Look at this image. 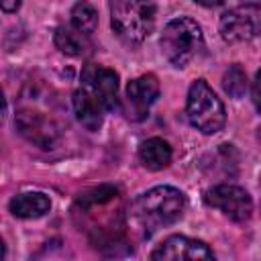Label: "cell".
<instances>
[{
    "instance_id": "6da1fadb",
    "label": "cell",
    "mask_w": 261,
    "mask_h": 261,
    "mask_svg": "<svg viewBox=\"0 0 261 261\" xmlns=\"http://www.w3.org/2000/svg\"><path fill=\"white\" fill-rule=\"evenodd\" d=\"M186 208V198L179 190L171 186H157L147 194L139 196L130 204V218L149 237L157 228L169 226L181 218Z\"/></svg>"
},
{
    "instance_id": "7a4b0ae2",
    "label": "cell",
    "mask_w": 261,
    "mask_h": 261,
    "mask_svg": "<svg viewBox=\"0 0 261 261\" xmlns=\"http://www.w3.org/2000/svg\"><path fill=\"white\" fill-rule=\"evenodd\" d=\"M110 22L124 43L139 45L153 31L155 4L153 0H110Z\"/></svg>"
},
{
    "instance_id": "3957f363",
    "label": "cell",
    "mask_w": 261,
    "mask_h": 261,
    "mask_svg": "<svg viewBox=\"0 0 261 261\" xmlns=\"http://www.w3.org/2000/svg\"><path fill=\"white\" fill-rule=\"evenodd\" d=\"M202 43H204V37H202L200 24L186 16L169 20L161 35L163 55L175 67H186L202 49Z\"/></svg>"
},
{
    "instance_id": "277c9868",
    "label": "cell",
    "mask_w": 261,
    "mask_h": 261,
    "mask_svg": "<svg viewBox=\"0 0 261 261\" xmlns=\"http://www.w3.org/2000/svg\"><path fill=\"white\" fill-rule=\"evenodd\" d=\"M188 118L192 126H196L204 135H214L224 126L226 114L220 98L212 92L206 80H196L188 92L186 104Z\"/></svg>"
},
{
    "instance_id": "5b68a950",
    "label": "cell",
    "mask_w": 261,
    "mask_h": 261,
    "mask_svg": "<svg viewBox=\"0 0 261 261\" xmlns=\"http://www.w3.org/2000/svg\"><path fill=\"white\" fill-rule=\"evenodd\" d=\"M204 202L212 208L222 210L230 220H237V222L247 220L253 212L251 196L239 186H228V184L214 186L204 194Z\"/></svg>"
},
{
    "instance_id": "8992f818",
    "label": "cell",
    "mask_w": 261,
    "mask_h": 261,
    "mask_svg": "<svg viewBox=\"0 0 261 261\" xmlns=\"http://www.w3.org/2000/svg\"><path fill=\"white\" fill-rule=\"evenodd\" d=\"M82 88L104 108L112 110L116 106V94H118V75L114 69L102 67V65H86L82 71Z\"/></svg>"
},
{
    "instance_id": "52a82bcc",
    "label": "cell",
    "mask_w": 261,
    "mask_h": 261,
    "mask_svg": "<svg viewBox=\"0 0 261 261\" xmlns=\"http://www.w3.org/2000/svg\"><path fill=\"white\" fill-rule=\"evenodd\" d=\"M261 33V18L251 6H239L222 14L220 35L226 43L251 41Z\"/></svg>"
},
{
    "instance_id": "ba28073f",
    "label": "cell",
    "mask_w": 261,
    "mask_h": 261,
    "mask_svg": "<svg viewBox=\"0 0 261 261\" xmlns=\"http://www.w3.org/2000/svg\"><path fill=\"white\" fill-rule=\"evenodd\" d=\"M159 96V82L153 73H145L126 86V98H124V114L130 120H143L147 118L149 106Z\"/></svg>"
},
{
    "instance_id": "9c48e42d",
    "label": "cell",
    "mask_w": 261,
    "mask_h": 261,
    "mask_svg": "<svg viewBox=\"0 0 261 261\" xmlns=\"http://www.w3.org/2000/svg\"><path fill=\"white\" fill-rule=\"evenodd\" d=\"M151 259L155 261H177V259H188V261H198V259H214V253L208 249L206 243L198 239H188L184 234H173L165 239L153 253Z\"/></svg>"
},
{
    "instance_id": "30bf717a",
    "label": "cell",
    "mask_w": 261,
    "mask_h": 261,
    "mask_svg": "<svg viewBox=\"0 0 261 261\" xmlns=\"http://www.w3.org/2000/svg\"><path fill=\"white\" fill-rule=\"evenodd\" d=\"M16 128L27 141L43 149H51L59 135L55 122L49 116L33 110H20L16 114Z\"/></svg>"
},
{
    "instance_id": "8fae6325",
    "label": "cell",
    "mask_w": 261,
    "mask_h": 261,
    "mask_svg": "<svg viewBox=\"0 0 261 261\" xmlns=\"http://www.w3.org/2000/svg\"><path fill=\"white\" fill-rule=\"evenodd\" d=\"M51 200L41 192H27L18 194L10 200V212L18 218H39L49 212Z\"/></svg>"
},
{
    "instance_id": "7c38bea8",
    "label": "cell",
    "mask_w": 261,
    "mask_h": 261,
    "mask_svg": "<svg viewBox=\"0 0 261 261\" xmlns=\"http://www.w3.org/2000/svg\"><path fill=\"white\" fill-rule=\"evenodd\" d=\"M73 110H75V116L77 120L88 128V130H98L100 124H102V106L84 90L80 88L75 94H73Z\"/></svg>"
},
{
    "instance_id": "4fadbf2b",
    "label": "cell",
    "mask_w": 261,
    "mask_h": 261,
    "mask_svg": "<svg viewBox=\"0 0 261 261\" xmlns=\"http://www.w3.org/2000/svg\"><path fill=\"white\" fill-rule=\"evenodd\" d=\"M139 159L141 163L151 169V171H157V169H163L169 165L171 161V147L163 141V139H147L141 143L139 147Z\"/></svg>"
},
{
    "instance_id": "5bb4252c",
    "label": "cell",
    "mask_w": 261,
    "mask_h": 261,
    "mask_svg": "<svg viewBox=\"0 0 261 261\" xmlns=\"http://www.w3.org/2000/svg\"><path fill=\"white\" fill-rule=\"evenodd\" d=\"M55 45L67 55H82L90 47L88 35H84L75 27H59L55 31Z\"/></svg>"
},
{
    "instance_id": "9a60e30c",
    "label": "cell",
    "mask_w": 261,
    "mask_h": 261,
    "mask_svg": "<svg viewBox=\"0 0 261 261\" xmlns=\"http://www.w3.org/2000/svg\"><path fill=\"white\" fill-rule=\"evenodd\" d=\"M71 27H75L77 31H82L84 35H92L98 27V12L94 10V6L86 0H80L73 8H71Z\"/></svg>"
},
{
    "instance_id": "2e32d148",
    "label": "cell",
    "mask_w": 261,
    "mask_h": 261,
    "mask_svg": "<svg viewBox=\"0 0 261 261\" xmlns=\"http://www.w3.org/2000/svg\"><path fill=\"white\" fill-rule=\"evenodd\" d=\"M222 86H224V92L230 98H243L245 92H247V75H245L243 67L237 65V63L230 65L228 71L222 77Z\"/></svg>"
},
{
    "instance_id": "e0dca14e",
    "label": "cell",
    "mask_w": 261,
    "mask_h": 261,
    "mask_svg": "<svg viewBox=\"0 0 261 261\" xmlns=\"http://www.w3.org/2000/svg\"><path fill=\"white\" fill-rule=\"evenodd\" d=\"M116 194H118V190H116L114 186H98V188H92V190H88V192L80 194L77 204L86 210V208H90V206L110 202L112 198H116Z\"/></svg>"
},
{
    "instance_id": "ac0fdd59",
    "label": "cell",
    "mask_w": 261,
    "mask_h": 261,
    "mask_svg": "<svg viewBox=\"0 0 261 261\" xmlns=\"http://www.w3.org/2000/svg\"><path fill=\"white\" fill-rule=\"evenodd\" d=\"M253 104L261 114V69L255 73V82H253Z\"/></svg>"
},
{
    "instance_id": "d6986e66",
    "label": "cell",
    "mask_w": 261,
    "mask_h": 261,
    "mask_svg": "<svg viewBox=\"0 0 261 261\" xmlns=\"http://www.w3.org/2000/svg\"><path fill=\"white\" fill-rule=\"evenodd\" d=\"M0 4L4 12H16L20 6V0H0Z\"/></svg>"
},
{
    "instance_id": "ffe728a7",
    "label": "cell",
    "mask_w": 261,
    "mask_h": 261,
    "mask_svg": "<svg viewBox=\"0 0 261 261\" xmlns=\"http://www.w3.org/2000/svg\"><path fill=\"white\" fill-rule=\"evenodd\" d=\"M198 4H202V6H206V8H214V6H220L222 4V0H196Z\"/></svg>"
},
{
    "instance_id": "44dd1931",
    "label": "cell",
    "mask_w": 261,
    "mask_h": 261,
    "mask_svg": "<svg viewBox=\"0 0 261 261\" xmlns=\"http://www.w3.org/2000/svg\"><path fill=\"white\" fill-rule=\"evenodd\" d=\"M243 2H249V4H255V6H261V0H243Z\"/></svg>"
}]
</instances>
